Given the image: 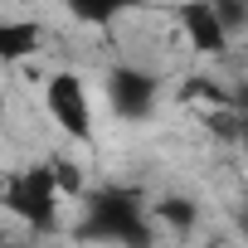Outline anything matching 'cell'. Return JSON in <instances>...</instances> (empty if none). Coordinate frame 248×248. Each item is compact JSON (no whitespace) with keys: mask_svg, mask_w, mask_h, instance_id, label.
Wrapping results in <instances>:
<instances>
[{"mask_svg":"<svg viewBox=\"0 0 248 248\" xmlns=\"http://www.w3.org/2000/svg\"><path fill=\"white\" fill-rule=\"evenodd\" d=\"M214 10H219V25L229 30V39H238L248 30V5L243 0H214Z\"/></svg>","mask_w":248,"mask_h":248,"instance_id":"12","label":"cell"},{"mask_svg":"<svg viewBox=\"0 0 248 248\" xmlns=\"http://www.w3.org/2000/svg\"><path fill=\"white\" fill-rule=\"evenodd\" d=\"M39 54V20H0V63H25Z\"/></svg>","mask_w":248,"mask_h":248,"instance_id":"7","label":"cell"},{"mask_svg":"<svg viewBox=\"0 0 248 248\" xmlns=\"http://www.w3.org/2000/svg\"><path fill=\"white\" fill-rule=\"evenodd\" d=\"M233 238H238V243L248 248V200H243V204L233 209Z\"/></svg>","mask_w":248,"mask_h":248,"instance_id":"14","label":"cell"},{"mask_svg":"<svg viewBox=\"0 0 248 248\" xmlns=\"http://www.w3.org/2000/svg\"><path fill=\"white\" fill-rule=\"evenodd\" d=\"M44 112L54 117V127L78 141V146H93L97 127H93V97H88V83L73 73V68H59L44 78Z\"/></svg>","mask_w":248,"mask_h":248,"instance_id":"3","label":"cell"},{"mask_svg":"<svg viewBox=\"0 0 248 248\" xmlns=\"http://www.w3.org/2000/svg\"><path fill=\"white\" fill-rule=\"evenodd\" d=\"M229 107H233L238 117H248V78H233V83H229Z\"/></svg>","mask_w":248,"mask_h":248,"instance_id":"13","label":"cell"},{"mask_svg":"<svg viewBox=\"0 0 248 248\" xmlns=\"http://www.w3.org/2000/svg\"><path fill=\"white\" fill-rule=\"evenodd\" d=\"M175 97H180L185 107L214 112V107H229V83H219L214 73H190V78L175 88Z\"/></svg>","mask_w":248,"mask_h":248,"instance_id":"8","label":"cell"},{"mask_svg":"<svg viewBox=\"0 0 248 248\" xmlns=\"http://www.w3.org/2000/svg\"><path fill=\"white\" fill-rule=\"evenodd\" d=\"M49 166H54V180H59V190H63V200H88V170L73 161V156H63V151H54L49 156Z\"/></svg>","mask_w":248,"mask_h":248,"instance_id":"10","label":"cell"},{"mask_svg":"<svg viewBox=\"0 0 248 248\" xmlns=\"http://www.w3.org/2000/svg\"><path fill=\"white\" fill-rule=\"evenodd\" d=\"M175 20H180L185 39L195 44V54H209V59L229 54V30L219 25L214 0H185V5H175Z\"/></svg>","mask_w":248,"mask_h":248,"instance_id":"5","label":"cell"},{"mask_svg":"<svg viewBox=\"0 0 248 248\" xmlns=\"http://www.w3.org/2000/svg\"><path fill=\"white\" fill-rule=\"evenodd\" d=\"M59 204H63V190H59L49 161H34V166H25V170H15L5 180V209L34 233L59 229Z\"/></svg>","mask_w":248,"mask_h":248,"instance_id":"2","label":"cell"},{"mask_svg":"<svg viewBox=\"0 0 248 248\" xmlns=\"http://www.w3.org/2000/svg\"><path fill=\"white\" fill-rule=\"evenodd\" d=\"M78 243L102 248H156V219L141 185H93L73 224Z\"/></svg>","mask_w":248,"mask_h":248,"instance_id":"1","label":"cell"},{"mask_svg":"<svg viewBox=\"0 0 248 248\" xmlns=\"http://www.w3.org/2000/svg\"><path fill=\"white\" fill-rule=\"evenodd\" d=\"M151 219H156L166 233L190 238V233L200 229V204H195V195H161V200L151 204Z\"/></svg>","mask_w":248,"mask_h":248,"instance_id":"6","label":"cell"},{"mask_svg":"<svg viewBox=\"0 0 248 248\" xmlns=\"http://www.w3.org/2000/svg\"><path fill=\"white\" fill-rule=\"evenodd\" d=\"M195 117L219 146H248V117H238L233 107H214V112H195Z\"/></svg>","mask_w":248,"mask_h":248,"instance_id":"9","label":"cell"},{"mask_svg":"<svg viewBox=\"0 0 248 248\" xmlns=\"http://www.w3.org/2000/svg\"><path fill=\"white\" fill-rule=\"evenodd\" d=\"M107 102L122 122H146L161 102V78L156 68L141 63H112L107 68Z\"/></svg>","mask_w":248,"mask_h":248,"instance_id":"4","label":"cell"},{"mask_svg":"<svg viewBox=\"0 0 248 248\" xmlns=\"http://www.w3.org/2000/svg\"><path fill=\"white\" fill-rule=\"evenodd\" d=\"M68 15H73L78 25H97V30H107V25L122 15V5H88V0H73Z\"/></svg>","mask_w":248,"mask_h":248,"instance_id":"11","label":"cell"}]
</instances>
